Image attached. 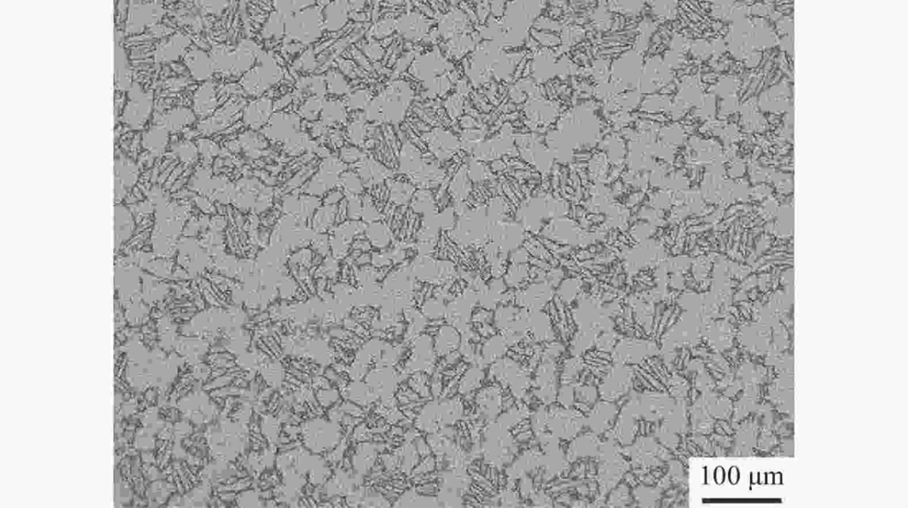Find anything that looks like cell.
Here are the masks:
<instances>
[{
	"mask_svg": "<svg viewBox=\"0 0 908 508\" xmlns=\"http://www.w3.org/2000/svg\"><path fill=\"white\" fill-rule=\"evenodd\" d=\"M283 78V69L273 56L266 52H260L256 64L241 80V85L248 94L253 97H260Z\"/></svg>",
	"mask_w": 908,
	"mask_h": 508,
	"instance_id": "6da1fadb",
	"label": "cell"
},
{
	"mask_svg": "<svg viewBox=\"0 0 908 508\" xmlns=\"http://www.w3.org/2000/svg\"><path fill=\"white\" fill-rule=\"evenodd\" d=\"M322 9L311 6L285 19V31L292 41L309 45L324 31Z\"/></svg>",
	"mask_w": 908,
	"mask_h": 508,
	"instance_id": "7a4b0ae2",
	"label": "cell"
},
{
	"mask_svg": "<svg viewBox=\"0 0 908 508\" xmlns=\"http://www.w3.org/2000/svg\"><path fill=\"white\" fill-rule=\"evenodd\" d=\"M300 126V118L297 115L280 112L271 116L263 131L267 138L290 145L302 137Z\"/></svg>",
	"mask_w": 908,
	"mask_h": 508,
	"instance_id": "3957f363",
	"label": "cell"
},
{
	"mask_svg": "<svg viewBox=\"0 0 908 508\" xmlns=\"http://www.w3.org/2000/svg\"><path fill=\"white\" fill-rule=\"evenodd\" d=\"M274 102L267 98H257L244 108V124L255 129H264L274 115Z\"/></svg>",
	"mask_w": 908,
	"mask_h": 508,
	"instance_id": "277c9868",
	"label": "cell"
},
{
	"mask_svg": "<svg viewBox=\"0 0 908 508\" xmlns=\"http://www.w3.org/2000/svg\"><path fill=\"white\" fill-rule=\"evenodd\" d=\"M437 333L433 338L434 347L436 354L446 356L454 353L462 343L458 328L452 324H443L437 328Z\"/></svg>",
	"mask_w": 908,
	"mask_h": 508,
	"instance_id": "5b68a950",
	"label": "cell"
},
{
	"mask_svg": "<svg viewBox=\"0 0 908 508\" xmlns=\"http://www.w3.org/2000/svg\"><path fill=\"white\" fill-rule=\"evenodd\" d=\"M239 112H240V106L230 103V104L225 106V108H221L220 111L215 112V114L212 115L211 118L201 122L199 127H200L201 131L206 133L208 135L220 131L233 124Z\"/></svg>",
	"mask_w": 908,
	"mask_h": 508,
	"instance_id": "8992f818",
	"label": "cell"
},
{
	"mask_svg": "<svg viewBox=\"0 0 908 508\" xmlns=\"http://www.w3.org/2000/svg\"><path fill=\"white\" fill-rule=\"evenodd\" d=\"M218 106L217 92L215 86L208 82L198 89L194 96V110L201 117L213 115Z\"/></svg>",
	"mask_w": 908,
	"mask_h": 508,
	"instance_id": "52a82bcc",
	"label": "cell"
},
{
	"mask_svg": "<svg viewBox=\"0 0 908 508\" xmlns=\"http://www.w3.org/2000/svg\"><path fill=\"white\" fill-rule=\"evenodd\" d=\"M322 15L325 29L329 31H340L348 20L347 3H330L322 9Z\"/></svg>",
	"mask_w": 908,
	"mask_h": 508,
	"instance_id": "ba28073f",
	"label": "cell"
},
{
	"mask_svg": "<svg viewBox=\"0 0 908 508\" xmlns=\"http://www.w3.org/2000/svg\"><path fill=\"white\" fill-rule=\"evenodd\" d=\"M367 240L372 247L385 251L392 247L393 233L390 226L383 221L372 222L366 230Z\"/></svg>",
	"mask_w": 908,
	"mask_h": 508,
	"instance_id": "9c48e42d",
	"label": "cell"
},
{
	"mask_svg": "<svg viewBox=\"0 0 908 508\" xmlns=\"http://www.w3.org/2000/svg\"><path fill=\"white\" fill-rule=\"evenodd\" d=\"M189 69L197 80H207L214 72L213 62L206 53L199 51L189 52L187 59Z\"/></svg>",
	"mask_w": 908,
	"mask_h": 508,
	"instance_id": "30bf717a",
	"label": "cell"
},
{
	"mask_svg": "<svg viewBox=\"0 0 908 508\" xmlns=\"http://www.w3.org/2000/svg\"><path fill=\"white\" fill-rule=\"evenodd\" d=\"M529 277L530 270L527 264L509 263L502 278L509 290L518 291L525 288Z\"/></svg>",
	"mask_w": 908,
	"mask_h": 508,
	"instance_id": "8fae6325",
	"label": "cell"
},
{
	"mask_svg": "<svg viewBox=\"0 0 908 508\" xmlns=\"http://www.w3.org/2000/svg\"><path fill=\"white\" fill-rule=\"evenodd\" d=\"M320 115L324 124H338L346 118V106L340 101H334V99L324 101Z\"/></svg>",
	"mask_w": 908,
	"mask_h": 508,
	"instance_id": "7c38bea8",
	"label": "cell"
},
{
	"mask_svg": "<svg viewBox=\"0 0 908 508\" xmlns=\"http://www.w3.org/2000/svg\"><path fill=\"white\" fill-rule=\"evenodd\" d=\"M327 87L329 88V92L334 95H343L348 92V82L344 76L337 71H330L327 75L326 78Z\"/></svg>",
	"mask_w": 908,
	"mask_h": 508,
	"instance_id": "4fadbf2b",
	"label": "cell"
},
{
	"mask_svg": "<svg viewBox=\"0 0 908 508\" xmlns=\"http://www.w3.org/2000/svg\"><path fill=\"white\" fill-rule=\"evenodd\" d=\"M395 187L392 191V198L394 202L399 205H404L407 202L412 201L413 199V186L409 182H395Z\"/></svg>",
	"mask_w": 908,
	"mask_h": 508,
	"instance_id": "5bb4252c",
	"label": "cell"
},
{
	"mask_svg": "<svg viewBox=\"0 0 908 508\" xmlns=\"http://www.w3.org/2000/svg\"><path fill=\"white\" fill-rule=\"evenodd\" d=\"M194 119V115L187 109H181L167 116L168 125L171 126V129H181L183 126L192 124Z\"/></svg>",
	"mask_w": 908,
	"mask_h": 508,
	"instance_id": "9a60e30c",
	"label": "cell"
},
{
	"mask_svg": "<svg viewBox=\"0 0 908 508\" xmlns=\"http://www.w3.org/2000/svg\"><path fill=\"white\" fill-rule=\"evenodd\" d=\"M324 101L322 98H310L300 109L301 115L307 119H315L322 110Z\"/></svg>",
	"mask_w": 908,
	"mask_h": 508,
	"instance_id": "2e32d148",
	"label": "cell"
},
{
	"mask_svg": "<svg viewBox=\"0 0 908 508\" xmlns=\"http://www.w3.org/2000/svg\"><path fill=\"white\" fill-rule=\"evenodd\" d=\"M343 185L347 190H349L350 192H353V194H360L361 190H362V184H361L359 177L355 175L350 174V173L346 175Z\"/></svg>",
	"mask_w": 908,
	"mask_h": 508,
	"instance_id": "e0dca14e",
	"label": "cell"
},
{
	"mask_svg": "<svg viewBox=\"0 0 908 508\" xmlns=\"http://www.w3.org/2000/svg\"><path fill=\"white\" fill-rule=\"evenodd\" d=\"M348 136L354 144H359L363 138L362 124L360 122H353L348 129Z\"/></svg>",
	"mask_w": 908,
	"mask_h": 508,
	"instance_id": "ac0fdd59",
	"label": "cell"
}]
</instances>
